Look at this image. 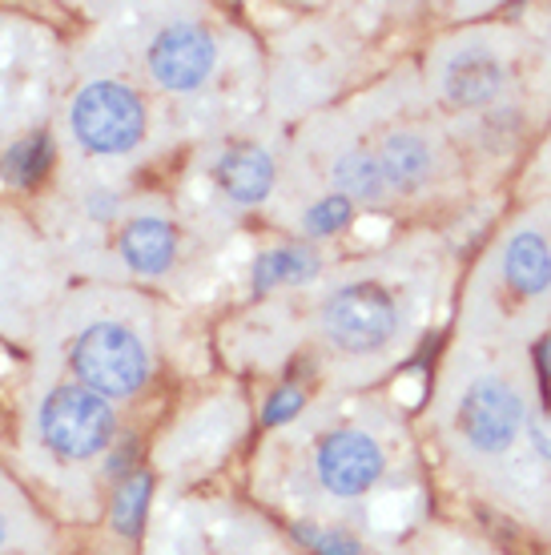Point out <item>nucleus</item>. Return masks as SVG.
Instances as JSON below:
<instances>
[{
  "mask_svg": "<svg viewBox=\"0 0 551 555\" xmlns=\"http://www.w3.org/2000/svg\"><path fill=\"white\" fill-rule=\"evenodd\" d=\"M527 439H531V447H536V455L543 459V463H551V418L548 415L531 418V430H527Z\"/></svg>",
  "mask_w": 551,
  "mask_h": 555,
  "instance_id": "obj_20",
  "label": "nucleus"
},
{
  "mask_svg": "<svg viewBox=\"0 0 551 555\" xmlns=\"http://www.w3.org/2000/svg\"><path fill=\"white\" fill-rule=\"evenodd\" d=\"M0 543H4V519H0Z\"/></svg>",
  "mask_w": 551,
  "mask_h": 555,
  "instance_id": "obj_21",
  "label": "nucleus"
},
{
  "mask_svg": "<svg viewBox=\"0 0 551 555\" xmlns=\"http://www.w3.org/2000/svg\"><path fill=\"white\" fill-rule=\"evenodd\" d=\"M322 331H326L334 347L350 350V354H371V350L386 347L395 338V331H399V306L374 282L346 286L322 310Z\"/></svg>",
  "mask_w": 551,
  "mask_h": 555,
  "instance_id": "obj_3",
  "label": "nucleus"
},
{
  "mask_svg": "<svg viewBox=\"0 0 551 555\" xmlns=\"http://www.w3.org/2000/svg\"><path fill=\"white\" fill-rule=\"evenodd\" d=\"M174 230L157 218H138V222L125 225L121 234V254L125 262L141 270V274H162L169 262H174Z\"/></svg>",
  "mask_w": 551,
  "mask_h": 555,
  "instance_id": "obj_11",
  "label": "nucleus"
},
{
  "mask_svg": "<svg viewBox=\"0 0 551 555\" xmlns=\"http://www.w3.org/2000/svg\"><path fill=\"white\" fill-rule=\"evenodd\" d=\"M214 178H218V185L234 197V202L254 206V202H262V197L270 194V185H274V162H270V153L258 150V145H238V150H230L218 162Z\"/></svg>",
  "mask_w": 551,
  "mask_h": 555,
  "instance_id": "obj_9",
  "label": "nucleus"
},
{
  "mask_svg": "<svg viewBox=\"0 0 551 555\" xmlns=\"http://www.w3.org/2000/svg\"><path fill=\"white\" fill-rule=\"evenodd\" d=\"M318 274V258L303 246H282L254 262V291H270L282 282H310Z\"/></svg>",
  "mask_w": 551,
  "mask_h": 555,
  "instance_id": "obj_13",
  "label": "nucleus"
},
{
  "mask_svg": "<svg viewBox=\"0 0 551 555\" xmlns=\"http://www.w3.org/2000/svg\"><path fill=\"white\" fill-rule=\"evenodd\" d=\"M73 371L85 383V390H93L101 399H121V395L141 390L150 375V359L129 326L97 322L73 347Z\"/></svg>",
  "mask_w": 551,
  "mask_h": 555,
  "instance_id": "obj_1",
  "label": "nucleus"
},
{
  "mask_svg": "<svg viewBox=\"0 0 551 555\" xmlns=\"http://www.w3.org/2000/svg\"><path fill=\"white\" fill-rule=\"evenodd\" d=\"M524 427V399L508 378H479L456 411V435L471 451L496 455Z\"/></svg>",
  "mask_w": 551,
  "mask_h": 555,
  "instance_id": "obj_5",
  "label": "nucleus"
},
{
  "mask_svg": "<svg viewBox=\"0 0 551 555\" xmlns=\"http://www.w3.org/2000/svg\"><path fill=\"white\" fill-rule=\"evenodd\" d=\"M383 475V451L362 430H334L318 447V479L331 495H362Z\"/></svg>",
  "mask_w": 551,
  "mask_h": 555,
  "instance_id": "obj_7",
  "label": "nucleus"
},
{
  "mask_svg": "<svg viewBox=\"0 0 551 555\" xmlns=\"http://www.w3.org/2000/svg\"><path fill=\"white\" fill-rule=\"evenodd\" d=\"M113 411L110 403L85 387L53 390L41 406V439L61 459H89L110 443Z\"/></svg>",
  "mask_w": 551,
  "mask_h": 555,
  "instance_id": "obj_4",
  "label": "nucleus"
},
{
  "mask_svg": "<svg viewBox=\"0 0 551 555\" xmlns=\"http://www.w3.org/2000/svg\"><path fill=\"white\" fill-rule=\"evenodd\" d=\"M350 197L343 194H331V197H322V202H315L310 206V214H306V230L318 237H326V234H338L346 222H350Z\"/></svg>",
  "mask_w": 551,
  "mask_h": 555,
  "instance_id": "obj_17",
  "label": "nucleus"
},
{
  "mask_svg": "<svg viewBox=\"0 0 551 555\" xmlns=\"http://www.w3.org/2000/svg\"><path fill=\"white\" fill-rule=\"evenodd\" d=\"M49 162H53V145H49L44 133H37V138L16 141L13 150L4 153L0 178L13 181V185H33V181H41V173L49 169Z\"/></svg>",
  "mask_w": 551,
  "mask_h": 555,
  "instance_id": "obj_15",
  "label": "nucleus"
},
{
  "mask_svg": "<svg viewBox=\"0 0 551 555\" xmlns=\"http://www.w3.org/2000/svg\"><path fill=\"white\" fill-rule=\"evenodd\" d=\"M334 181H338L343 197H350V202H379L386 194L383 166L371 153H346L343 162L334 166Z\"/></svg>",
  "mask_w": 551,
  "mask_h": 555,
  "instance_id": "obj_14",
  "label": "nucleus"
},
{
  "mask_svg": "<svg viewBox=\"0 0 551 555\" xmlns=\"http://www.w3.org/2000/svg\"><path fill=\"white\" fill-rule=\"evenodd\" d=\"M294 540L306 543V547L318 555H362L359 540L338 535V531H322V528H315V524H298V528H294Z\"/></svg>",
  "mask_w": 551,
  "mask_h": 555,
  "instance_id": "obj_18",
  "label": "nucleus"
},
{
  "mask_svg": "<svg viewBox=\"0 0 551 555\" xmlns=\"http://www.w3.org/2000/svg\"><path fill=\"white\" fill-rule=\"evenodd\" d=\"M150 475H133L129 483L121 487V495L113 503V528L121 531V535H133L141 528V519H145V507H150Z\"/></svg>",
  "mask_w": 551,
  "mask_h": 555,
  "instance_id": "obj_16",
  "label": "nucleus"
},
{
  "mask_svg": "<svg viewBox=\"0 0 551 555\" xmlns=\"http://www.w3.org/2000/svg\"><path fill=\"white\" fill-rule=\"evenodd\" d=\"M73 133L93 153H125L145 138V109L117 81L85 85L73 101Z\"/></svg>",
  "mask_w": 551,
  "mask_h": 555,
  "instance_id": "obj_2",
  "label": "nucleus"
},
{
  "mask_svg": "<svg viewBox=\"0 0 551 555\" xmlns=\"http://www.w3.org/2000/svg\"><path fill=\"white\" fill-rule=\"evenodd\" d=\"M503 270H508L511 291L520 294H548L551 291V246L539 230H524L508 242L503 254Z\"/></svg>",
  "mask_w": 551,
  "mask_h": 555,
  "instance_id": "obj_10",
  "label": "nucleus"
},
{
  "mask_svg": "<svg viewBox=\"0 0 551 555\" xmlns=\"http://www.w3.org/2000/svg\"><path fill=\"white\" fill-rule=\"evenodd\" d=\"M379 166H383L386 185H395V190H419L431 173L427 141L414 138V133H395V138H386L383 150H379Z\"/></svg>",
  "mask_w": 551,
  "mask_h": 555,
  "instance_id": "obj_12",
  "label": "nucleus"
},
{
  "mask_svg": "<svg viewBox=\"0 0 551 555\" xmlns=\"http://www.w3.org/2000/svg\"><path fill=\"white\" fill-rule=\"evenodd\" d=\"M499 89H503V65L483 44L459 49L443 69V93L456 101L459 109H479V105L499 98Z\"/></svg>",
  "mask_w": 551,
  "mask_h": 555,
  "instance_id": "obj_8",
  "label": "nucleus"
},
{
  "mask_svg": "<svg viewBox=\"0 0 551 555\" xmlns=\"http://www.w3.org/2000/svg\"><path fill=\"white\" fill-rule=\"evenodd\" d=\"M214 61H218V49L197 25H166L150 44L153 81L174 93L197 89L214 73Z\"/></svg>",
  "mask_w": 551,
  "mask_h": 555,
  "instance_id": "obj_6",
  "label": "nucleus"
},
{
  "mask_svg": "<svg viewBox=\"0 0 551 555\" xmlns=\"http://www.w3.org/2000/svg\"><path fill=\"white\" fill-rule=\"evenodd\" d=\"M298 411H303V395H298L294 387H286V390H278L274 399L266 403V415L262 418H266V427H278V423L294 418Z\"/></svg>",
  "mask_w": 551,
  "mask_h": 555,
  "instance_id": "obj_19",
  "label": "nucleus"
}]
</instances>
